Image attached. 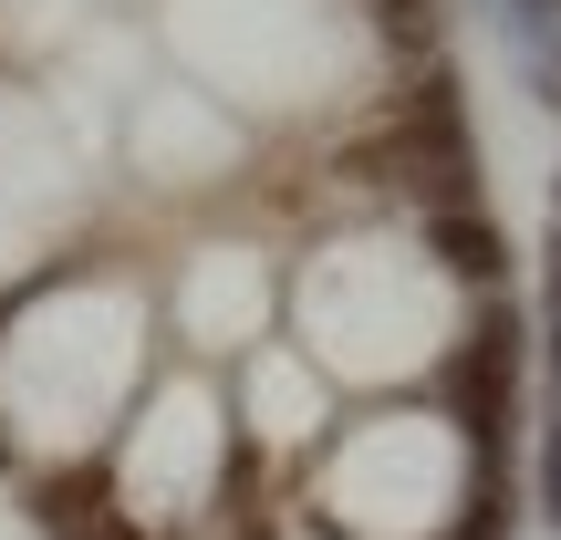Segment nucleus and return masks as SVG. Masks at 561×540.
I'll return each instance as SVG.
<instances>
[{
  "label": "nucleus",
  "mask_w": 561,
  "mask_h": 540,
  "mask_svg": "<svg viewBox=\"0 0 561 540\" xmlns=\"http://www.w3.org/2000/svg\"><path fill=\"white\" fill-rule=\"evenodd\" d=\"M178 333L198 343V354H250V343L271 333V261L240 240L198 250V261L178 271Z\"/></svg>",
  "instance_id": "6e6552de"
},
{
  "label": "nucleus",
  "mask_w": 561,
  "mask_h": 540,
  "mask_svg": "<svg viewBox=\"0 0 561 540\" xmlns=\"http://www.w3.org/2000/svg\"><path fill=\"white\" fill-rule=\"evenodd\" d=\"M219 458H229V426H219V395L208 384H157L146 416L125 426V458H115V499L125 520L167 530L219 489Z\"/></svg>",
  "instance_id": "39448f33"
},
{
  "label": "nucleus",
  "mask_w": 561,
  "mask_h": 540,
  "mask_svg": "<svg viewBox=\"0 0 561 540\" xmlns=\"http://www.w3.org/2000/svg\"><path fill=\"white\" fill-rule=\"evenodd\" d=\"M240 115L229 104H208L198 83H157V94L136 104V125H125V157H136V177L157 187H219L229 166H240Z\"/></svg>",
  "instance_id": "0eeeda50"
},
{
  "label": "nucleus",
  "mask_w": 561,
  "mask_h": 540,
  "mask_svg": "<svg viewBox=\"0 0 561 540\" xmlns=\"http://www.w3.org/2000/svg\"><path fill=\"white\" fill-rule=\"evenodd\" d=\"M146 364V301L125 280H73V291H42L32 312H11L0 333V416L21 447L42 458H73L94 447V426H115V405L136 395Z\"/></svg>",
  "instance_id": "f257e3e1"
},
{
  "label": "nucleus",
  "mask_w": 561,
  "mask_h": 540,
  "mask_svg": "<svg viewBox=\"0 0 561 540\" xmlns=\"http://www.w3.org/2000/svg\"><path fill=\"white\" fill-rule=\"evenodd\" d=\"M250 426H261V447H301L322 426V364L261 354V364H250Z\"/></svg>",
  "instance_id": "1a4fd4ad"
},
{
  "label": "nucleus",
  "mask_w": 561,
  "mask_h": 540,
  "mask_svg": "<svg viewBox=\"0 0 561 540\" xmlns=\"http://www.w3.org/2000/svg\"><path fill=\"white\" fill-rule=\"evenodd\" d=\"M73 187H83L73 177V136L53 125V104L0 83V280L53 250V229L73 219Z\"/></svg>",
  "instance_id": "423d86ee"
},
{
  "label": "nucleus",
  "mask_w": 561,
  "mask_h": 540,
  "mask_svg": "<svg viewBox=\"0 0 561 540\" xmlns=\"http://www.w3.org/2000/svg\"><path fill=\"white\" fill-rule=\"evenodd\" d=\"M167 53L208 104L301 115V104H333L354 73V11L343 0H167Z\"/></svg>",
  "instance_id": "7ed1b4c3"
},
{
  "label": "nucleus",
  "mask_w": 561,
  "mask_h": 540,
  "mask_svg": "<svg viewBox=\"0 0 561 540\" xmlns=\"http://www.w3.org/2000/svg\"><path fill=\"white\" fill-rule=\"evenodd\" d=\"M291 312H301V343H312L322 375L405 384L458 343V280L426 261L416 240H396V229H354V240L312 250Z\"/></svg>",
  "instance_id": "f03ea898"
},
{
  "label": "nucleus",
  "mask_w": 561,
  "mask_h": 540,
  "mask_svg": "<svg viewBox=\"0 0 561 540\" xmlns=\"http://www.w3.org/2000/svg\"><path fill=\"white\" fill-rule=\"evenodd\" d=\"M322 499L364 540H437L468 499V437L447 416H375L333 447Z\"/></svg>",
  "instance_id": "20e7f679"
}]
</instances>
